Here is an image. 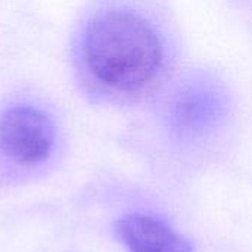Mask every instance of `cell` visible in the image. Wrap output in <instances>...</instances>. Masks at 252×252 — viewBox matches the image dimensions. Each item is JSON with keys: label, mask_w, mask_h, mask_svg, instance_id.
Listing matches in <instances>:
<instances>
[{"label": "cell", "mask_w": 252, "mask_h": 252, "mask_svg": "<svg viewBox=\"0 0 252 252\" xmlns=\"http://www.w3.org/2000/svg\"><path fill=\"white\" fill-rule=\"evenodd\" d=\"M83 59L92 78L112 94L139 97L165 75L167 40L158 24L139 10L108 9L83 35Z\"/></svg>", "instance_id": "cell-1"}, {"label": "cell", "mask_w": 252, "mask_h": 252, "mask_svg": "<svg viewBox=\"0 0 252 252\" xmlns=\"http://www.w3.org/2000/svg\"><path fill=\"white\" fill-rule=\"evenodd\" d=\"M55 145L52 121L38 109L27 105L7 109L0 120V148L21 165L46 161Z\"/></svg>", "instance_id": "cell-2"}, {"label": "cell", "mask_w": 252, "mask_h": 252, "mask_svg": "<svg viewBox=\"0 0 252 252\" xmlns=\"http://www.w3.org/2000/svg\"><path fill=\"white\" fill-rule=\"evenodd\" d=\"M115 236L128 252H193L189 241L165 223L143 214H130L115 223Z\"/></svg>", "instance_id": "cell-3"}]
</instances>
